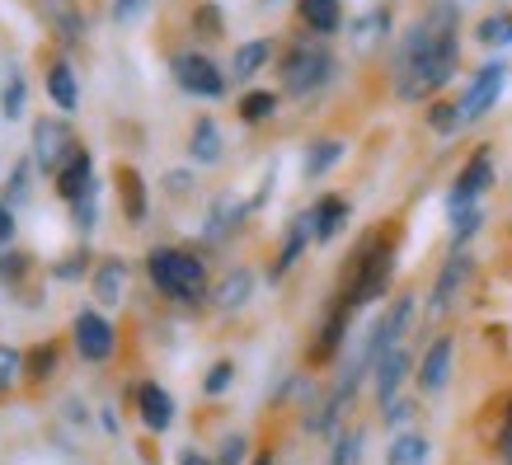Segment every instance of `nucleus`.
<instances>
[{
	"instance_id": "obj_1",
	"label": "nucleus",
	"mask_w": 512,
	"mask_h": 465,
	"mask_svg": "<svg viewBox=\"0 0 512 465\" xmlns=\"http://www.w3.org/2000/svg\"><path fill=\"white\" fill-rule=\"evenodd\" d=\"M456 24H461L456 5L442 0L409 29L400 57H395V90H400V99H428L456 76V57H461Z\"/></svg>"
},
{
	"instance_id": "obj_2",
	"label": "nucleus",
	"mask_w": 512,
	"mask_h": 465,
	"mask_svg": "<svg viewBox=\"0 0 512 465\" xmlns=\"http://www.w3.org/2000/svg\"><path fill=\"white\" fill-rule=\"evenodd\" d=\"M146 273L170 301H184V306L202 301V292H207V268L184 249H151L146 254Z\"/></svg>"
},
{
	"instance_id": "obj_3",
	"label": "nucleus",
	"mask_w": 512,
	"mask_h": 465,
	"mask_svg": "<svg viewBox=\"0 0 512 465\" xmlns=\"http://www.w3.org/2000/svg\"><path fill=\"white\" fill-rule=\"evenodd\" d=\"M329 76H334V57H329L320 43H296L292 52H287V62H282V85H287V94H296V99L315 94Z\"/></svg>"
},
{
	"instance_id": "obj_4",
	"label": "nucleus",
	"mask_w": 512,
	"mask_h": 465,
	"mask_svg": "<svg viewBox=\"0 0 512 465\" xmlns=\"http://www.w3.org/2000/svg\"><path fill=\"white\" fill-rule=\"evenodd\" d=\"M390 268H395V259H390L386 240H367L362 259H357V278H353V287H348V301H353V306H372L376 296L386 292Z\"/></svg>"
},
{
	"instance_id": "obj_5",
	"label": "nucleus",
	"mask_w": 512,
	"mask_h": 465,
	"mask_svg": "<svg viewBox=\"0 0 512 465\" xmlns=\"http://www.w3.org/2000/svg\"><path fill=\"white\" fill-rule=\"evenodd\" d=\"M76 155V137L62 118H38L33 123V160L43 174H62V165Z\"/></svg>"
},
{
	"instance_id": "obj_6",
	"label": "nucleus",
	"mask_w": 512,
	"mask_h": 465,
	"mask_svg": "<svg viewBox=\"0 0 512 465\" xmlns=\"http://www.w3.org/2000/svg\"><path fill=\"white\" fill-rule=\"evenodd\" d=\"M174 80H179L188 94H198V99H217V94L226 90V76H221L217 62H207L202 52H179V57H174Z\"/></svg>"
},
{
	"instance_id": "obj_7",
	"label": "nucleus",
	"mask_w": 512,
	"mask_h": 465,
	"mask_svg": "<svg viewBox=\"0 0 512 465\" xmlns=\"http://www.w3.org/2000/svg\"><path fill=\"white\" fill-rule=\"evenodd\" d=\"M503 80H508V66L503 62H489L475 71L470 90L461 94V118H466V123H475V118H484V113L494 109V99L503 94Z\"/></svg>"
},
{
	"instance_id": "obj_8",
	"label": "nucleus",
	"mask_w": 512,
	"mask_h": 465,
	"mask_svg": "<svg viewBox=\"0 0 512 465\" xmlns=\"http://www.w3.org/2000/svg\"><path fill=\"white\" fill-rule=\"evenodd\" d=\"M71 329H76V353L85 357V362H104V357L113 353V325L99 310H80Z\"/></svg>"
},
{
	"instance_id": "obj_9",
	"label": "nucleus",
	"mask_w": 512,
	"mask_h": 465,
	"mask_svg": "<svg viewBox=\"0 0 512 465\" xmlns=\"http://www.w3.org/2000/svg\"><path fill=\"white\" fill-rule=\"evenodd\" d=\"M494 184V160H489V151H475L470 155V165L461 170V179H456V188H451L447 207H461V202H475L484 193V188Z\"/></svg>"
},
{
	"instance_id": "obj_10",
	"label": "nucleus",
	"mask_w": 512,
	"mask_h": 465,
	"mask_svg": "<svg viewBox=\"0 0 512 465\" xmlns=\"http://www.w3.org/2000/svg\"><path fill=\"white\" fill-rule=\"evenodd\" d=\"M90 188H94V160L85 146H76V155H71L62 165V174H57V193H62L66 202H80Z\"/></svg>"
},
{
	"instance_id": "obj_11",
	"label": "nucleus",
	"mask_w": 512,
	"mask_h": 465,
	"mask_svg": "<svg viewBox=\"0 0 512 465\" xmlns=\"http://www.w3.org/2000/svg\"><path fill=\"white\" fill-rule=\"evenodd\" d=\"M137 409H141V423L151 428V433H165L174 423V400H170V390L156 386V381H146V386L137 390Z\"/></svg>"
},
{
	"instance_id": "obj_12",
	"label": "nucleus",
	"mask_w": 512,
	"mask_h": 465,
	"mask_svg": "<svg viewBox=\"0 0 512 465\" xmlns=\"http://www.w3.org/2000/svg\"><path fill=\"white\" fill-rule=\"evenodd\" d=\"M470 278V254H451L447 259V268H442V278H437V287H433V315H442V310L456 301V292H461V282Z\"/></svg>"
},
{
	"instance_id": "obj_13",
	"label": "nucleus",
	"mask_w": 512,
	"mask_h": 465,
	"mask_svg": "<svg viewBox=\"0 0 512 465\" xmlns=\"http://www.w3.org/2000/svg\"><path fill=\"white\" fill-rule=\"evenodd\" d=\"M404 372H409V353H404V348H390V353L376 357V400H381V404L395 400V390H400Z\"/></svg>"
},
{
	"instance_id": "obj_14",
	"label": "nucleus",
	"mask_w": 512,
	"mask_h": 465,
	"mask_svg": "<svg viewBox=\"0 0 512 465\" xmlns=\"http://www.w3.org/2000/svg\"><path fill=\"white\" fill-rule=\"evenodd\" d=\"M127 292V264L123 259H104L99 273H94V301L99 306H118Z\"/></svg>"
},
{
	"instance_id": "obj_15",
	"label": "nucleus",
	"mask_w": 512,
	"mask_h": 465,
	"mask_svg": "<svg viewBox=\"0 0 512 465\" xmlns=\"http://www.w3.org/2000/svg\"><path fill=\"white\" fill-rule=\"evenodd\" d=\"M447 372H451V339H437L433 348L423 353L419 386H423V390H442V386H447Z\"/></svg>"
},
{
	"instance_id": "obj_16",
	"label": "nucleus",
	"mask_w": 512,
	"mask_h": 465,
	"mask_svg": "<svg viewBox=\"0 0 512 465\" xmlns=\"http://www.w3.org/2000/svg\"><path fill=\"white\" fill-rule=\"evenodd\" d=\"M343 221H348V202H343V198H334V193H329V198L315 202V212H311L315 240H334Z\"/></svg>"
},
{
	"instance_id": "obj_17",
	"label": "nucleus",
	"mask_w": 512,
	"mask_h": 465,
	"mask_svg": "<svg viewBox=\"0 0 512 465\" xmlns=\"http://www.w3.org/2000/svg\"><path fill=\"white\" fill-rule=\"evenodd\" d=\"M188 155H193L198 165H217V160H221V132H217V123H212V118H198V123H193Z\"/></svg>"
},
{
	"instance_id": "obj_18",
	"label": "nucleus",
	"mask_w": 512,
	"mask_h": 465,
	"mask_svg": "<svg viewBox=\"0 0 512 465\" xmlns=\"http://www.w3.org/2000/svg\"><path fill=\"white\" fill-rule=\"evenodd\" d=\"M428 456H433L428 437L423 433H400L386 451V465H428Z\"/></svg>"
},
{
	"instance_id": "obj_19",
	"label": "nucleus",
	"mask_w": 512,
	"mask_h": 465,
	"mask_svg": "<svg viewBox=\"0 0 512 465\" xmlns=\"http://www.w3.org/2000/svg\"><path fill=\"white\" fill-rule=\"evenodd\" d=\"M306 240H315V226H311V212L306 217H296L292 221V231H287V245H282V254H278V264H273V278H282L287 268L301 259V249H306Z\"/></svg>"
},
{
	"instance_id": "obj_20",
	"label": "nucleus",
	"mask_w": 512,
	"mask_h": 465,
	"mask_svg": "<svg viewBox=\"0 0 512 465\" xmlns=\"http://www.w3.org/2000/svg\"><path fill=\"white\" fill-rule=\"evenodd\" d=\"M249 292H254V273H249V268H235V273H226V282L217 287V306L240 310L249 301Z\"/></svg>"
},
{
	"instance_id": "obj_21",
	"label": "nucleus",
	"mask_w": 512,
	"mask_h": 465,
	"mask_svg": "<svg viewBox=\"0 0 512 465\" xmlns=\"http://www.w3.org/2000/svg\"><path fill=\"white\" fill-rule=\"evenodd\" d=\"M47 90H52V99H57V109H62V113H76V109H80L76 76H71V66H66V62L52 66V76H47Z\"/></svg>"
},
{
	"instance_id": "obj_22",
	"label": "nucleus",
	"mask_w": 512,
	"mask_h": 465,
	"mask_svg": "<svg viewBox=\"0 0 512 465\" xmlns=\"http://www.w3.org/2000/svg\"><path fill=\"white\" fill-rule=\"evenodd\" d=\"M301 19L315 33H334L343 24V10H339V0H301Z\"/></svg>"
},
{
	"instance_id": "obj_23",
	"label": "nucleus",
	"mask_w": 512,
	"mask_h": 465,
	"mask_svg": "<svg viewBox=\"0 0 512 465\" xmlns=\"http://www.w3.org/2000/svg\"><path fill=\"white\" fill-rule=\"evenodd\" d=\"M43 10H47V19L62 29V38L66 43H80V33H85V19H80V10L71 5V0H43Z\"/></svg>"
},
{
	"instance_id": "obj_24",
	"label": "nucleus",
	"mask_w": 512,
	"mask_h": 465,
	"mask_svg": "<svg viewBox=\"0 0 512 465\" xmlns=\"http://www.w3.org/2000/svg\"><path fill=\"white\" fill-rule=\"evenodd\" d=\"M348 310H353V301H343V306L325 320V329H320V343H315V353H311L315 362H325V357L343 343V329H348Z\"/></svg>"
},
{
	"instance_id": "obj_25",
	"label": "nucleus",
	"mask_w": 512,
	"mask_h": 465,
	"mask_svg": "<svg viewBox=\"0 0 512 465\" xmlns=\"http://www.w3.org/2000/svg\"><path fill=\"white\" fill-rule=\"evenodd\" d=\"M268 57H273V47H268V43H245V47H240V52H235L231 76L249 80V76H254V71H259V66L268 62Z\"/></svg>"
},
{
	"instance_id": "obj_26",
	"label": "nucleus",
	"mask_w": 512,
	"mask_h": 465,
	"mask_svg": "<svg viewBox=\"0 0 512 465\" xmlns=\"http://www.w3.org/2000/svg\"><path fill=\"white\" fill-rule=\"evenodd\" d=\"M480 207H475V202H461V207H451V240H456V245H466L470 235L480 231Z\"/></svg>"
},
{
	"instance_id": "obj_27",
	"label": "nucleus",
	"mask_w": 512,
	"mask_h": 465,
	"mask_svg": "<svg viewBox=\"0 0 512 465\" xmlns=\"http://www.w3.org/2000/svg\"><path fill=\"white\" fill-rule=\"evenodd\" d=\"M0 113H5V118H19V113H24V76H19L15 66L5 71V85H0Z\"/></svg>"
},
{
	"instance_id": "obj_28",
	"label": "nucleus",
	"mask_w": 512,
	"mask_h": 465,
	"mask_svg": "<svg viewBox=\"0 0 512 465\" xmlns=\"http://www.w3.org/2000/svg\"><path fill=\"white\" fill-rule=\"evenodd\" d=\"M123 202H127V221H141L146 217V188H141V174L137 170H123Z\"/></svg>"
},
{
	"instance_id": "obj_29",
	"label": "nucleus",
	"mask_w": 512,
	"mask_h": 465,
	"mask_svg": "<svg viewBox=\"0 0 512 465\" xmlns=\"http://www.w3.org/2000/svg\"><path fill=\"white\" fill-rule=\"evenodd\" d=\"M339 155H343V141H315L311 155H306V179H320Z\"/></svg>"
},
{
	"instance_id": "obj_30",
	"label": "nucleus",
	"mask_w": 512,
	"mask_h": 465,
	"mask_svg": "<svg viewBox=\"0 0 512 465\" xmlns=\"http://www.w3.org/2000/svg\"><path fill=\"white\" fill-rule=\"evenodd\" d=\"M273 109H278V94H268V90H254L240 99V118L245 123H264V118H273Z\"/></svg>"
},
{
	"instance_id": "obj_31",
	"label": "nucleus",
	"mask_w": 512,
	"mask_h": 465,
	"mask_svg": "<svg viewBox=\"0 0 512 465\" xmlns=\"http://www.w3.org/2000/svg\"><path fill=\"white\" fill-rule=\"evenodd\" d=\"M480 43H489V47H503V43H512V10L508 15H489L480 24V33H475Z\"/></svg>"
},
{
	"instance_id": "obj_32",
	"label": "nucleus",
	"mask_w": 512,
	"mask_h": 465,
	"mask_svg": "<svg viewBox=\"0 0 512 465\" xmlns=\"http://www.w3.org/2000/svg\"><path fill=\"white\" fill-rule=\"evenodd\" d=\"M24 367H29V381H47V376H52V367H57V343H43V348H33Z\"/></svg>"
},
{
	"instance_id": "obj_33",
	"label": "nucleus",
	"mask_w": 512,
	"mask_h": 465,
	"mask_svg": "<svg viewBox=\"0 0 512 465\" xmlns=\"http://www.w3.org/2000/svg\"><path fill=\"white\" fill-rule=\"evenodd\" d=\"M428 123H433V132H456V127H466V118H461V104H433Z\"/></svg>"
},
{
	"instance_id": "obj_34",
	"label": "nucleus",
	"mask_w": 512,
	"mask_h": 465,
	"mask_svg": "<svg viewBox=\"0 0 512 465\" xmlns=\"http://www.w3.org/2000/svg\"><path fill=\"white\" fill-rule=\"evenodd\" d=\"M19 372H24V357H19L15 348H5V343H0V390L15 386Z\"/></svg>"
},
{
	"instance_id": "obj_35",
	"label": "nucleus",
	"mask_w": 512,
	"mask_h": 465,
	"mask_svg": "<svg viewBox=\"0 0 512 465\" xmlns=\"http://www.w3.org/2000/svg\"><path fill=\"white\" fill-rule=\"evenodd\" d=\"M231 381H235V367H231V362H217V367L207 372V381H202V390H207V395H221Z\"/></svg>"
},
{
	"instance_id": "obj_36",
	"label": "nucleus",
	"mask_w": 512,
	"mask_h": 465,
	"mask_svg": "<svg viewBox=\"0 0 512 465\" xmlns=\"http://www.w3.org/2000/svg\"><path fill=\"white\" fill-rule=\"evenodd\" d=\"M498 456L512 465V400H508V409H503V428H498Z\"/></svg>"
},
{
	"instance_id": "obj_37",
	"label": "nucleus",
	"mask_w": 512,
	"mask_h": 465,
	"mask_svg": "<svg viewBox=\"0 0 512 465\" xmlns=\"http://www.w3.org/2000/svg\"><path fill=\"white\" fill-rule=\"evenodd\" d=\"M357 442H362L357 433L339 437V447H334V461H329V465H353V461H357Z\"/></svg>"
},
{
	"instance_id": "obj_38",
	"label": "nucleus",
	"mask_w": 512,
	"mask_h": 465,
	"mask_svg": "<svg viewBox=\"0 0 512 465\" xmlns=\"http://www.w3.org/2000/svg\"><path fill=\"white\" fill-rule=\"evenodd\" d=\"M29 198V165H19L15 179H10V202H24Z\"/></svg>"
},
{
	"instance_id": "obj_39",
	"label": "nucleus",
	"mask_w": 512,
	"mask_h": 465,
	"mask_svg": "<svg viewBox=\"0 0 512 465\" xmlns=\"http://www.w3.org/2000/svg\"><path fill=\"white\" fill-rule=\"evenodd\" d=\"M24 254H5V259H0V278H19V273H24Z\"/></svg>"
},
{
	"instance_id": "obj_40",
	"label": "nucleus",
	"mask_w": 512,
	"mask_h": 465,
	"mask_svg": "<svg viewBox=\"0 0 512 465\" xmlns=\"http://www.w3.org/2000/svg\"><path fill=\"white\" fill-rule=\"evenodd\" d=\"M10 235H15V212H10V202L0 198V245H5Z\"/></svg>"
},
{
	"instance_id": "obj_41",
	"label": "nucleus",
	"mask_w": 512,
	"mask_h": 465,
	"mask_svg": "<svg viewBox=\"0 0 512 465\" xmlns=\"http://www.w3.org/2000/svg\"><path fill=\"white\" fill-rule=\"evenodd\" d=\"M240 456H245V437H231L226 451H221V465H240Z\"/></svg>"
},
{
	"instance_id": "obj_42",
	"label": "nucleus",
	"mask_w": 512,
	"mask_h": 465,
	"mask_svg": "<svg viewBox=\"0 0 512 465\" xmlns=\"http://www.w3.org/2000/svg\"><path fill=\"white\" fill-rule=\"evenodd\" d=\"M409 414H414V404H404V400H390L386 404V423H404Z\"/></svg>"
},
{
	"instance_id": "obj_43",
	"label": "nucleus",
	"mask_w": 512,
	"mask_h": 465,
	"mask_svg": "<svg viewBox=\"0 0 512 465\" xmlns=\"http://www.w3.org/2000/svg\"><path fill=\"white\" fill-rule=\"evenodd\" d=\"M141 5H146V0H118V5H113V19H132Z\"/></svg>"
},
{
	"instance_id": "obj_44",
	"label": "nucleus",
	"mask_w": 512,
	"mask_h": 465,
	"mask_svg": "<svg viewBox=\"0 0 512 465\" xmlns=\"http://www.w3.org/2000/svg\"><path fill=\"white\" fill-rule=\"evenodd\" d=\"M170 193H188V174H170Z\"/></svg>"
},
{
	"instance_id": "obj_45",
	"label": "nucleus",
	"mask_w": 512,
	"mask_h": 465,
	"mask_svg": "<svg viewBox=\"0 0 512 465\" xmlns=\"http://www.w3.org/2000/svg\"><path fill=\"white\" fill-rule=\"evenodd\" d=\"M184 465H207V461H202L198 451H188V456H184Z\"/></svg>"
},
{
	"instance_id": "obj_46",
	"label": "nucleus",
	"mask_w": 512,
	"mask_h": 465,
	"mask_svg": "<svg viewBox=\"0 0 512 465\" xmlns=\"http://www.w3.org/2000/svg\"><path fill=\"white\" fill-rule=\"evenodd\" d=\"M254 465H273V456H268V451H264V456H254Z\"/></svg>"
}]
</instances>
